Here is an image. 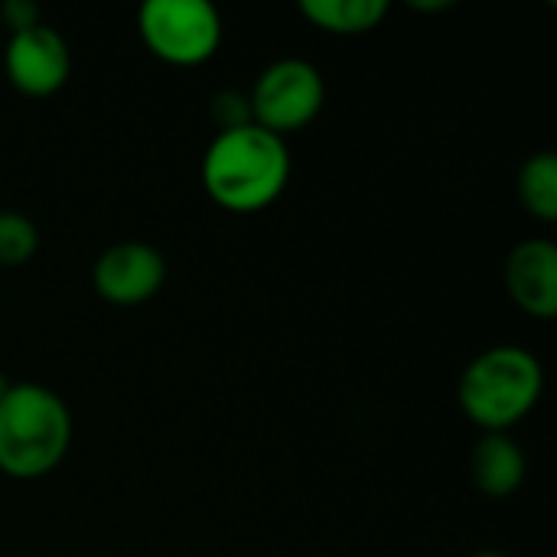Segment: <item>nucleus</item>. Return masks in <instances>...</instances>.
Returning <instances> with one entry per match:
<instances>
[{
	"mask_svg": "<svg viewBox=\"0 0 557 557\" xmlns=\"http://www.w3.org/2000/svg\"><path fill=\"white\" fill-rule=\"evenodd\" d=\"M290 180V150L284 137L245 124L212 137L202 157V186L209 199L235 215L274 206Z\"/></svg>",
	"mask_w": 557,
	"mask_h": 557,
	"instance_id": "1",
	"label": "nucleus"
},
{
	"mask_svg": "<svg viewBox=\"0 0 557 557\" xmlns=\"http://www.w3.org/2000/svg\"><path fill=\"white\" fill-rule=\"evenodd\" d=\"M72 447L65 401L36 382H13L0 398V473L10 480L49 476Z\"/></svg>",
	"mask_w": 557,
	"mask_h": 557,
	"instance_id": "2",
	"label": "nucleus"
},
{
	"mask_svg": "<svg viewBox=\"0 0 557 557\" xmlns=\"http://www.w3.org/2000/svg\"><path fill=\"white\" fill-rule=\"evenodd\" d=\"M542 392L545 372L539 356L522 346H493L463 369L457 401L486 434H509V428L535 411Z\"/></svg>",
	"mask_w": 557,
	"mask_h": 557,
	"instance_id": "3",
	"label": "nucleus"
},
{
	"mask_svg": "<svg viewBox=\"0 0 557 557\" xmlns=\"http://www.w3.org/2000/svg\"><path fill=\"white\" fill-rule=\"evenodd\" d=\"M144 46L166 65H202L222 46V16L209 0H147L137 10Z\"/></svg>",
	"mask_w": 557,
	"mask_h": 557,
	"instance_id": "4",
	"label": "nucleus"
},
{
	"mask_svg": "<svg viewBox=\"0 0 557 557\" xmlns=\"http://www.w3.org/2000/svg\"><path fill=\"white\" fill-rule=\"evenodd\" d=\"M326 101V85L307 59H277L251 85V121L277 137L304 131Z\"/></svg>",
	"mask_w": 557,
	"mask_h": 557,
	"instance_id": "5",
	"label": "nucleus"
},
{
	"mask_svg": "<svg viewBox=\"0 0 557 557\" xmlns=\"http://www.w3.org/2000/svg\"><path fill=\"white\" fill-rule=\"evenodd\" d=\"M3 72L20 95L49 98L69 82L72 72L69 42L62 39V33H55L46 23L10 33L3 49Z\"/></svg>",
	"mask_w": 557,
	"mask_h": 557,
	"instance_id": "6",
	"label": "nucleus"
},
{
	"mask_svg": "<svg viewBox=\"0 0 557 557\" xmlns=\"http://www.w3.org/2000/svg\"><path fill=\"white\" fill-rule=\"evenodd\" d=\"M166 281L163 255L147 242H117L104 248L91 268V284L114 307H137L160 294Z\"/></svg>",
	"mask_w": 557,
	"mask_h": 557,
	"instance_id": "7",
	"label": "nucleus"
},
{
	"mask_svg": "<svg viewBox=\"0 0 557 557\" xmlns=\"http://www.w3.org/2000/svg\"><path fill=\"white\" fill-rule=\"evenodd\" d=\"M506 290L532 320L557 317V245L548 238L519 242L506 258Z\"/></svg>",
	"mask_w": 557,
	"mask_h": 557,
	"instance_id": "8",
	"label": "nucleus"
},
{
	"mask_svg": "<svg viewBox=\"0 0 557 557\" xmlns=\"http://www.w3.org/2000/svg\"><path fill=\"white\" fill-rule=\"evenodd\" d=\"M470 476L486 499H509L525 483V454L509 434H483L470 454Z\"/></svg>",
	"mask_w": 557,
	"mask_h": 557,
	"instance_id": "9",
	"label": "nucleus"
},
{
	"mask_svg": "<svg viewBox=\"0 0 557 557\" xmlns=\"http://www.w3.org/2000/svg\"><path fill=\"white\" fill-rule=\"evenodd\" d=\"M388 0H304L300 13L323 33L366 36L388 16Z\"/></svg>",
	"mask_w": 557,
	"mask_h": 557,
	"instance_id": "10",
	"label": "nucleus"
},
{
	"mask_svg": "<svg viewBox=\"0 0 557 557\" xmlns=\"http://www.w3.org/2000/svg\"><path fill=\"white\" fill-rule=\"evenodd\" d=\"M519 202L539 222H557V153L539 150L519 170Z\"/></svg>",
	"mask_w": 557,
	"mask_h": 557,
	"instance_id": "11",
	"label": "nucleus"
},
{
	"mask_svg": "<svg viewBox=\"0 0 557 557\" xmlns=\"http://www.w3.org/2000/svg\"><path fill=\"white\" fill-rule=\"evenodd\" d=\"M39 251V228L23 212H0V268H23Z\"/></svg>",
	"mask_w": 557,
	"mask_h": 557,
	"instance_id": "12",
	"label": "nucleus"
},
{
	"mask_svg": "<svg viewBox=\"0 0 557 557\" xmlns=\"http://www.w3.org/2000/svg\"><path fill=\"white\" fill-rule=\"evenodd\" d=\"M209 114L222 131H235V127H245V124H255L251 121V104H248V95L245 91H235V88H222L219 95H212V104H209Z\"/></svg>",
	"mask_w": 557,
	"mask_h": 557,
	"instance_id": "13",
	"label": "nucleus"
},
{
	"mask_svg": "<svg viewBox=\"0 0 557 557\" xmlns=\"http://www.w3.org/2000/svg\"><path fill=\"white\" fill-rule=\"evenodd\" d=\"M0 20H3V26L10 33H20V29H29L36 23H42L39 20V7L29 3V0H3L0 3Z\"/></svg>",
	"mask_w": 557,
	"mask_h": 557,
	"instance_id": "14",
	"label": "nucleus"
},
{
	"mask_svg": "<svg viewBox=\"0 0 557 557\" xmlns=\"http://www.w3.org/2000/svg\"><path fill=\"white\" fill-rule=\"evenodd\" d=\"M411 10H421V13H437V10H450L454 0H408Z\"/></svg>",
	"mask_w": 557,
	"mask_h": 557,
	"instance_id": "15",
	"label": "nucleus"
},
{
	"mask_svg": "<svg viewBox=\"0 0 557 557\" xmlns=\"http://www.w3.org/2000/svg\"><path fill=\"white\" fill-rule=\"evenodd\" d=\"M10 385H13V382H10V379H7V375L0 372V398L7 395V388H10Z\"/></svg>",
	"mask_w": 557,
	"mask_h": 557,
	"instance_id": "16",
	"label": "nucleus"
},
{
	"mask_svg": "<svg viewBox=\"0 0 557 557\" xmlns=\"http://www.w3.org/2000/svg\"><path fill=\"white\" fill-rule=\"evenodd\" d=\"M473 557H506V555H499V552H480V555H473Z\"/></svg>",
	"mask_w": 557,
	"mask_h": 557,
	"instance_id": "17",
	"label": "nucleus"
}]
</instances>
